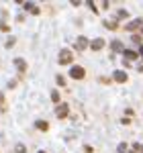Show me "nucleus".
<instances>
[{
	"label": "nucleus",
	"instance_id": "obj_16",
	"mask_svg": "<svg viewBox=\"0 0 143 153\" xmlns=\"http://www.w3.org/2000/svg\"><path fill=\"white\" fill-rule=\"evenodd\" d=\"M55 80H57V84H60V86H63V84H66V78H63V76H57Z\"/></svg>",
	"mask_w": 143,
	"mask_h": 153
},
{
	"label": "nucleus",
	"instance_id": "obj_6",
	"mask_svg": "<svg viewBox=\"0 0 143 153\" xmlns=\"http://www.w3.org/2000/svg\"><path fill=\"white\" fill-rule=\"evenodd\" d=\"M86 47H88V41H86V37H78V39H76V49H78V51H84Z\"/></svg>",
	"mask_w": 143,
	"mask_h": 153
},
{
	"label": "nucleus",
	"instance_id": "obj_10",
	"mask_svg": "<svg viewBox=\"0 0 143 153\" xmlns=\"http://www.w3.org/2000/svg\"><path fill=\"white\" fill-rule=\"evenodd\" d=\"M35 127H37L39 131H47V129H49V123H47V120H37Z\"/></svg>",
	"mask_w": 143,
	"mask_h": 153
},
{
	"label": "nucleus",
	"instance_id": "obj_20",
	"mask_svg": "<svg viewBox=\"0 0 143 153\" xmlns=\"http://www.w3.org/2000/svg\"><path fill=\"white\" fill-rule=\"evenodd\" d=\"M84 153H92V147H88V145H86V147H84Z\"/></svg>",
	"mask_w": 143,
	"mask_h": 153
},
{
	"label": "nucleus",
	"instance_id": "obj_18",
	"mask_svg": "<svg viewBox=\"0 0 143 153\" xmlns=\"http://www.w3.org/2000/svg\"><path fill=\"white\" fill-rule=\"evenodd\" d=\"M119 16H121V19H125V16H129V14H127V10H125V8H121V10H119Z\"/></svg>",
	"mask_w": 143,
	"mask_h": 153
},
{
	"label": "nucleus",
	"instance_id": "obj_14",
	"mask_svg": "<svg viewBox=\"0 0 143 153\" xmlns=\"http://www.w3.org/2000/svg\"><path fill=\"white\" fill-rule=\"evenodd\" d=\"M104 27H108V29H117V21H104Z\"/></svg>",
	"mask_w": 143,
	"mask_h": 153
},
{
	"label": "nucleus",
	"instance_id": "obj_13",
	"mask_svg": "<svg viewBox=\"0 0 143 153\" xmlns=\"http://www.w3.org/2000/svg\"><path fill=\"white\" fill-rule=\"evenodd\" d=\"M51 100H53L55 104H60V92H55V90H53V92H51Z\"/></svg>",
	"mask_w": 143,
	"mask_h": 153
},
{
	"label": "nucleus",
	"instance_id": "obj_7",
	"mask_svg": "<svg viewBox=\"0 0 143 153\" xmlns=\"http://www.w3.org/2000/svg\"><path fill=\"white\" fill-rule=\"evenodd\" d=\"M125 53V61H133V59L139 57V53L137 51H131V49H127V51H123Z\"/></svg>",
	"mask_w": 143,
	"mask_h": 153
},
{
	"label": "nucleus",
	"instance_id": "obj_11",
	"mask_svg": "<svg viewBox=\"0 0 143 153\" xmlns=\"http://www.w3.org/2000/svg\"><path fill=\"white\" fill-rule=\"evenodd\" d=\"M110 49H112V51H125L121 41H112V43H110Z\"/></svg>",
	"mask_w": 143,
	"mask_h": 153
},
{
	"label": "nucleus",
	"instance_id": "obj_12",
	"mask_svg": "<svg viewBox=\"0 0 143 153\" xmlns=\"http://www.w3.org/2000/svg\"><path fill=\"white\" fill-rule=\"evenodd\" d=\"M25 8H27L29 12H33V14H39V8H37V6H33V4H25Z\"/></svg>",
	"mask_w": 143,
	"mask_h": 153
},
{
	"label": "nucleus",
	"instance_id": "obj_5",
	"mask_svg": "<svg viewBox=\"0 0 143 153\" xmlns=\"http://www.w3.org/2000/svg\"><path fill=\"white\" fill-rule=\"evenodd\" d=\"M139 27H143V19H135L131 23H127V31H135V29H139Z\"/></svg>",
	"mask_w": 143,
	"mask_h": 153
},
{
	"label": "nucleus",
	"instance_id": "obj_19",
	"mask_svg": "<svg viewBox=\"0 0 143 153\" xmlns=\"http://www.w3.org/2000/svg\"><path fill=\"white\" fill-rule=\"evenodd\" d=\"M0 31H8V25H6V23H0Z\"/></svg>",
	"mask_w": 143,
	"mask_h": 153
},
{
	"label": "nucleus",
	"instance_id": "obj_8",
	"mask_svg": "<svg viewBox=\"0 0 143 153\" xmlns=\"http://www.w3.org/2000/svg\"><path fill=\"white\" fill-rule=\"evenodd\" d=\"M90 47L94 49V51H100V49L104 47V41H102V39H94V41L90 43Z\"/></svg>",
	"mask_w": 143,
	"mask_h": 153
},
{
	"label": "nucleus",
	"instance_id": "obj_23",
	"mask_svg": "<svg viewBox=\"0 0 143 153\" xmlns=\"http://www.w3.org/2000/svg\"><path fill=\"white\" fill-rule=\"evenodd\" d=\"M39 153H45V151H39Z\"/></svg>",
	"mask_w": 143,
	"mask_h": 153
},
{
	"label": "nucleus",
	"instance_id": "obj_2",
	"mask_svg": "<svg viewBox=\"0 0 143 153\" xmlns=\"http://www.w3.org/2000/svg\"><path fill=\"white\" fill-rule=\"evenodd\" d=\"M112 78H115V82H119V84H125L127 80H129V76H127L123 70H117L115 74H112Z\"/></svg>",
	"mask_w": 143,
	"mask_h": 153
},
{
	"label": "nucleus",
	"instance_id": "obj_3",
	"mask_svg": "<svg viewBox=\"0 0 143 153\" xmlns=\"http://www.w3.org/2000/svg\"><path fill=\"white\" fill-rule=\"evenodd\" d=\"M68 112H70V106H68V104H60L57 108H55L57 118H66V117H68Z\"/></svg>",
	"mask_w": 143,
	"mask_h": 153
},
{
	"label": "nucleus",
	"instance_id": "obj_4",
	"mask_svg": "<svg viewBox=\"0 0 143 153\" xmlns=\"http://www.w3.org/2000/svg\"><path fill=\"white\" fill-rule=\"evenodd\" d=\"M84 74H86V71H84V68H80V65H78V68H72V71H70V76L74 80H82Z\"/></svg>",
	"mask_w": 143,
	"mask_h": 153
},
{
	"label": "nucleus",
	"instance_id": "obj_22",
	"mask_svg": "<svg viewBox=\"0 0 143 153\" xmlns=\"http://www.w3.org/2000/svg\"><path fill=\"white\" fill-rule=\"evenodd\" d=\"M141 153H143V145H141Z\"/></svg>",
	"mask_w": 143,
	"mask_h": 153
},
{
	"label": "nucleus",
	"instance_id": "obj_15",
	"mask_svg": "<svg viewBox=\"0 0 143 153\" xmlns=\"http://www.w3.org/2000/svg\"><path fill=\"white\" fill-rule=\"evenodd\" d=\"M127 149H129V147H127V143H121L117 151H119V153H127Z\"/></svg>",
	"mask_w": 143,
	"mask_h": 153
},
{
	"label": "nucleus",
	"instance_id": "obj_17",
	"mask_svg": "<svg viewBox=\"0 0 143 153\" xmlns=\"http://www.w3.org/2000/svg\"><path fill=\"white\" fill-rule=\"evenodd\" d=\"M16 153H27V149H25V145H16Z\"/></svg>",
	"mask_w": 143,
	"mask_h": 153
},
{
	"label": "nucleus",
	"instance_id": "obj_1",
	"mask_svg": "<svg viewBox=\"0 0 143 153\" xmlns=\"http://www.w3.org/2000/svg\"><path fill=\"white\" fill-rule=\"evenodd\" d=\"M72 61H74V53H72L70 49H61L60 63H61V65H68V63H72Z\"/></svg>",
	"mask_w": 143,
	"mask_h": 153
},
{
	"label": "nucleus",
	"instance_id": "obj_21",
	"mask_svg": "<svg viewBox=\"0 0 143 153\" xmlns=\"http://www.w3.org/2000/svg\"><path fill=\"white\" fill-rule=\"evenodd\" d=\"M139 55H141V57H143V47H141V49H139Z\"/></svg>",
	"mask_w": 143,
	"mask_h": 153
},
{
	"label": "nucleus",
	"instance_id": "obj_24",
	"mask_svg": "<svg viewBox=\"0 0 143 153\" xmlns=\"http://www.w3.org/2000/svg\"><path fill=\"white\" fill-rule=\"evenodd\" d=\"M141 33H143V27H141Z\"/></svg>",
	"mask_w": 143,
	"mask_h": 153
},
{
	"label": "nucleus",
	"instance_id": "obj_9",
	"mask_svg": "<svg viewBox=\"0 0 143 153\" xmlns=\"http://www.w3.org/2000/svg\"><path fill=\"white\" fill-rule=\"evenodd\" d=\"M14 65H16V68H19V71H25L27 70V61H25V59H14Z\"/></svg>",
	"mask_w": 143,
	"mask_h": 153
}]
</instances>
